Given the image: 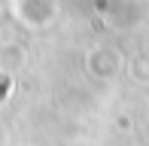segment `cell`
Returning a JSON list of instances; mask_svg holds the SVG:
<instances>
[{"label":"cell","mask_w":149,"mask_h":146,"mask_svg":"<svg viewBox=\"0 0 149 146\" xmlns=\"http://www.w3.org/2000/svg\"><path fill=\"white\" fill-rule=\"evenodd\" d=\"M9 76H0V97H6V95H9Z\"/></svg>","instance_id":"cell-1"}]
</instances>
